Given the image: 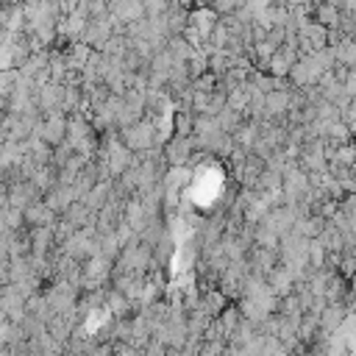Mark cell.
<instances>
[{"label": "cell", "instance_id": "cell-1", "mask_svg": "<svg viewBox=\"0 0 356 356\" xmlns=\"http://www.w3.org/2000/svg\"><path fill=\"white\" fill-rule=\"evenodd\" d=\"M122 145L131 150V153H145L156 145V122L150 120H139L128 128H122Z\"/></svg>", "mask_w": 356, "mask_h": 356}, {"label": "cell", "instance_id": "cell-8", "mask_svg": "<svg viewBox=\"0 0 356 356\" xmlns=\"http://www.w3.org/2000/svg\"><path fill=\"white\" fill-rule=\"evenodd\" d=\"M111 356H142V350H136V348H131V345H117L114 350H111Z\"/></svg>", "mask_w": 356, "mask_h": 356}, {"label": "cell", "instance_id": "cell-6", "mask_svg": "<svg viewBox=\"0 0 356 356\" xmlns=\"http://www.w3.org/2000/svg\"><path fill=\"white\" fill-rule=\"evenodd\" d=\"M131 306H134V303H131L122 292H117V289H108V292H106V309H108L117 320H125L128 312H131Z\"/></svg>", "mask_w": 356, "mask_h": 356}, {"label": "cell", "instance_id": "cell-10", "mask_svg": "<svg viewBox=\"0 0 356 356\" xmlns=\"http://www.w3.org/2000/svg\"><path fill=\"white\" fill-rule=\"evenodd\" d=\"M3 256H6V250H3V248H0V261H3Z\"/></svg>", "mask_w": 356, "mask_h": 356}, {"label": "cell", "instance_id": "cell-2", "mask_svg": "<svg viewBox=\"0 0 356 356\" xmlns=\"http://www.w3.org/2000/svg\"><path fill=\"white\" fill-rule=\"evenodd\" d=\"M348 314H350V312H348L345 303H328V306L320 312V317H317V328H320V334L328 337V334L339 331L342 323L348 320Z\"/></svg>", "mask_w": 356, "mask_h": 356}, {"label": "cell", "instance_id": "cell-9", "mask_svg": "<svg viewBox=\"0 0 356 356\" xmlns=\"http://www.w3.org/2000/svg\"><path fill=\"white\" fill-rule=\"evenodd\" d=\"M197 3H203V6H206V3H214V0H197Z\"/></svg>", "mask_w": 356, "mask_h": 356}, {"label": "cell", "instance_id": "cell-4", "mask_svg": "<svg viewBox=\"0 0 356 356\" xmlns=\"http://www.w3.org/2000/svg\"><path fill=\"white\" fill-rule=\"evenodd\" d=\"M64 134H67V117L50 114V117L44 120V125H42V139L50 142V145H58V142L64 139Z\"/></svg>", "mask_w": 356, "mask_h": 356}, {"label": "cell", "instance_id": "cell-3", "mask_svg": "<svg viewBox=\"0 0 356 356\" xmlns=\"http://www.w3.org/2000/svg\"><path fill=\"white\" fill-rule=\"evenodd\" d=\"M242 320H245V317H242V312H239L236 306H225V309H222V312L214 317V323H217L220 334L225 337V342L234 337V331L242 325Z\"/></svg>", "mask_w": 356, "mask_h": 356}, {"label": "cell", "instance_id": "cell-7", "mask_svg": "<svg viewBox=\"0 0 356 356\" xmlns=\"http://www.w3.org/2000/svg\"><path fill=\"white\" fill-rule=\"evenodd\" d=\"M142 356H167V348L161 345V342H156V339H150V345L142 350Z\"/></svg>", "mask_w": 356, "mask_h": 356}, {"label": "cell", "instance_id": "cell-5", "mask_svg": "<svg viewBox=\"0 0 356 356\" xmlns=\"http://www.w3.org/2000/svg\"><path fill=\"white\" fill-rule=\"evenodd\" d=\"M314 22L323 25V28H328V31H337L339 22H342V11H339L337 6H331V3H323V6H317V11H314Z\"/></svg>", "mask_w": 356, "mask_h": 356}]
</instances>
